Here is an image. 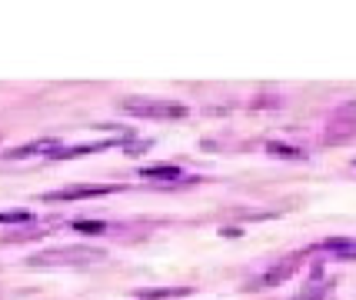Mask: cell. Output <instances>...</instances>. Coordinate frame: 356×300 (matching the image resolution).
Masks as SVG:
<instances>
[{"label":"cell","instance_id":"cell-9","mask_svg":"<svg viewBox=\"0 0 356 300\" xmlns=\"http://www.w3.org/2000/svg\"><path fill=\"white\" fill-rule=\"evenodd\" d=\"M266 154H273V157H303V150L300 147H286V143H266Z\"/></svg>","mask_w":356,"mask_h":300},{"label":"cell","instance_id":"cell-11","mask_svg":"<svg viewBox=\"0 0 356 300\" xmlns=\"http://www.w3.org/2000/svg\"><path fill=\"white\" fill-rule=\"evenodd\" d=\"M74 230H80V234H107V223H93V221H77V223H74Z\"/></svg>","mask_w":356,"mask_h":300},{"label":"cell","instance_id":"cell-8","mask_svg":"<svg viewBox=\"0 0 356 300\" xmlns=\"http://www.w3.org/2000/svg\"><path fill=\"white\" fill-rule=\"evenodd\" d=\"M140 177H147V180H177L180 177V167H173V164H160V167H143Z\"/></svg>","mask_w":356,"mask_h":300},{"label":"cell","instance_id":"cell-4","mask_svg":"<svg viewBox=\"0 0 356 300\" xmlns=\"http://www.w3.org/2000/svg\"><path fill=\"white\" fill-rule=\"evenodd\" d=\"M296 267H300V257L293 253V257H286V260L273 264L266 274H260V277L253 281V287H277V284H283V281H290V277H293Z\"/></svg>","mask_w":356,"mask_h":300},{"label":"cell","instance_id":"cell-3","mask_svg":"<svg viewBox=\"0 0 356 300\" xmlns=\"http://www.w3.org/2000/svg\"><path fill=\"white\" fill-rule=\"evenodd\" d=\"M124 190L120 184H107V187H63L54 190V194H44V200H87V197H107V194H117Z\"/></svg>","mask_w":356,"mask_h":300},{"label":"cell","instance_id":"cell-6","mask_svg":"<svg viewBox=\"0 0 356 300\" xmlns=\"http://www.w3.org/2000/svg\"><path fill=\"white\" fill-rule=\"evenodd\" d=\"M356 134V124L353 120H333V124L326 127L323 134V143H346L350 137Z\"/></svg>","mask_w":356,"mask_h":300},{"label":"cell","instance_id":"cell-2","mask_svg":"<svg viewBox=\"0 0 356 300\" xmlns=\"http://www.w3.org/2000/svg\"><path fill=\"white\" fill-rule=\"evenodd\" d=\"M104 253L100 251H50V253H37L31 257V267H50V264H90V260H100Z\"/></svg>","mask_w":356,"mask_h":300},{"label":"cell","instance_id":"cell-5","mask_svg":"<svg viewBox=\"0 0 356 300\" xmlns=\"http://www.w3.org/2000/svg\"><path fill=\"white\" fill-rule=\"evenodd\" d=\"M316 247H320V251H326V253H340V260H356V240L330 237V240H320Z\"/></svg>","mask_w":356,"mask_h":300},{"label":"cell","instance_id":"cell-12","mask_svg":"<svg viewBox=\"0 0 356 300\" xmlns=\"http://www.w3.org/2000/svg\"><path fill=\"white\" fill-rule=\"evenodd\" d=\"M326 294V284H316V287H307L303 294H300V300H320Z\"/></svg>","mask_w":356,"mask_h":300},{"label":"cell","instance_id":"cell-10","mask_svg":"<svg viewBox=\"0 0 356 300\" xmlns=\"http://www.w3.org/2000/svg\"><path fill=\"white\" fill-rule=\"evenodd\" d=\"M31 210H0V223H31Z\"/></svg>","mask_w":356,"mask_h":300},{"label":"cell","instance_id":"cell-7","mask_svg":"<svg viewBox=\"0 0 356 300\" xmlns=\"http://www.w3.org/2000/svg\"><path fill=\"white\" fill-rule=\"evenodd\" d=\"M57 147L54 141H37V143H24V147H14V150H7L3 157L7 160H20V157H33V154H54Z\"/></svg>","mask_w":356,"mask_h":300},{"label":"cell","instance_id":"cell-1","mask_svg":"<svg viewBox=\"0 0 356 300\" xmlns=\"http://www.w3.org/2000/svg\"><path fill=\"white\" fill-rule=\"evenodd\" d=\"M120 111L134 113V117H154V120H180L186 117L184 104H170V100H150V97H124Z\"/></svg>","mask_w":356,"mask_h":300}]
</instances>
